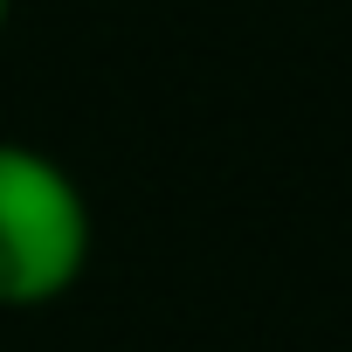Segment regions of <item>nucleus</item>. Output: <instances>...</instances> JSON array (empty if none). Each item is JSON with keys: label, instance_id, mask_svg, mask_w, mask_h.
<instances>
[{"label": "nucleus", "instance_id": "f257e3e1", "mask_svg": "<svg viewBox=\"0 0 352 352\" xmlns=\"http://www.w3.org/2000/svg\"><path fill=\"white\" fill-rule=\"evenodd\" d=\"M97 221L83 180L42 145L0 138V311H42L90 270Z\"/></svg>", "mask_w": 352, "mask_h": 352}, {"label": "nucleus", "instance_id": "f03ea898", "mask_svg": "<svg viewBox=\"0 0 352 352\" xmlns=\"http://www.w3.org/2000/svg\"><path fill=\"white\" fill-rule=\"evenodd\" d=\"M8 14H14V0H0V35H8Z\"/></svg>", "mask_w": 352, "mask_h": 352}]
</instances>
